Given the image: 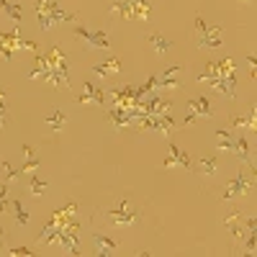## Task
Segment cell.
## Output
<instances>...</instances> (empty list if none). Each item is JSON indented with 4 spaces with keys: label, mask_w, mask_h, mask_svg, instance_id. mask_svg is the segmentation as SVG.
I'll return each instance as SVG.
<instances>
[{
    "label": "cell",
    "mask_w": 257,
    "mask_h": 257,
    "mask_svg": "<svg viewBox=\"0 0 257 257\" xmlns=\"http://www.w3.org/2000/svg\"><path fill=\"white\" fill-rule=\"evenodd\" d=\"M36 16H39V24L41 29H52L54 24H72L75 21V13H67L62 11L54 0H36Z\"/></svg>",
    "instance_id": "1"
},
{
    "label": "cell",
    "mask_w": 257,
    "mask_h": 257,
    "mask_svg": "<svg viewBox=\"0 0 257 257\" xmlns=\"http://www.w3.org/2000/svg\"><path fill=\"white\" fill-rule=\"evenodd\" d=\"M139 216H142V213L134 208V203L128 201V198L118 201V203L108 211V219H111L113 226H132V224L139 221Z\"/></svg>",
    "instance_id": "2"
},
{
    "label": "cell",
    "mask_w": 257,
    "mask_h": 257,
    "mask_svg": "<svg viewBox=\"0 0 257 257\" xmlns=\"http://www.w3.org/2000/svg\"><path fill=\"white\" fill-rule=\"evenodd\" d=\"M75 36L88 49H103V52L111 49V41H108V36H105V31H90L85 26H75Z\"/></svg>",
    "instance_id": "3"
},
{
    "label": "cell",
    "mask_w": 257,
    "mask_h": 257,
    "mask_svg": "<svg viewBox=\"0 0 257 257\" xmlns=\"http://www.w3.org/2000/svg\"><path fill=\"white\" fill-rule=\"evenodd\" d=\"M196 29H198V34H201V39H198L201 47H221V29H219V26L208 29L206 21L198 16V18H196Z\"/></svg>",
    "instance_id": "4"
},
{
    "label": "cell",
    "mask_w": 257,
    "mask_h": 257,
    "mask_svg": "<svg viewBox=\"0 0 257 257\" xmlns=\"http://www.w3.org/2000/svg\"><path fill=\"white\" fill-rule=\"evenodd\" d=\"M24 47V49H34V44H24V41L18 39V34H0V54H3V59H11L13 49Z\"/></svg>",
    "instance_id": "5"
},
{
    "label": "cell",
    "mask_w": 257,
    "mask_h": 257,
    "mask_svg": "<svg viewBox=\"0 0 257 257\" xmlns=\"http://www.w3.org/2000/svg\"><path fill=\"white\" fill-rule=\"evenodd\" d=\"M188 108H190V113H188V121L185 123H193L196 118H211V105H208V100L206 98H193V100H188Z\"/></svg>",
    "instance_id": "6"
},
{
    "label": "cell",
    "mask_w": 257,
    "mask_h": 257,
    "mask_svg": "<svg viewBox=\"0 0 257 257\" xmlns=\"http://www.w3.org/2000/svg\"><path fill=\"white\" fill-rule=\"evenodd\" d=\"M137 3H139V0H113V3H111V13H118L121 18L134 21V16H137Z\"/></svg>",
    "instance_id": "7"
},
{
    "label": "cell",
    "mask_w": 257,
    "mask_h": 257,
    "mask_svg": "<svg viewBox=\"0 0 257 257\" xmlns=\"http://www.w3.org/2000/svg\"><path fill=\"white\" fill-rule=\"evenodd\" d=\"M249 185H252V180L247 178V175H237V178H234V183L226 188V193H224V198L229 201V198H234V196H242V193H247L249 190Z\"/></svg>",
    "instance_id": "8"
},
{
    "label": "cell",
    "mask_w": 257,
    "mask_h": 257,
    "mask_svg": "<svg viewBox=\"0 0 257 257\" xmlns=\"http://www.w3.org/2000/svg\"><path fill=\"white\" fill-rule=\"evenodd\" d=\"M77 100H80V103H95V105H98V103H103V93L95 88L93 82H85V85H82V93L77 95Z\"/></svg>",
    "instance_id": "9"
},
{
    "label": "cell",
    "mask_w": 257,
    "mask_h": 257,
    "mask_svg": "<svg viewBox=\"0 0 257 257\" xmlns=\"http://www.w3.org/2000/svg\"><path fill=\"white\" fill-rule=\"evenodd\" d=\"M93 242H95V249L100 254H116L118 252V242H113L111 237H105V234H95Z\"/></svg>",
    "instance_id": "10"
},
{
    "label": "cell",
    "mask_w": 257,
    "mask_h": 257,
    "mask_svg": "<svg viewBox=\"0 0 257 257\" xmlns=\"http://www.w3.org/2000/svg\"><path fill=\"white\" fill-rule=\"evenodd\" d=\"M147 39H149V44H152V49H155L160 57H162V54H167V52H170V47H173V41H167L162 34H149Z\"/></svg>",
    "instance_id": "11"
},
{
    "label": "cell",
    "mask_w": 257,
    "mask_h": 257,
    "mask_svg": "<svg viewBox=\"0 0 257 257\" xmlns=\"http://www.w3.org/2000/svg\"><path fill=\"white\" fill-rule=\"evenodd\" d=\"M93 72L98 77H105V75H111V72H121V62H118V57H111L105 64H95Z\"/></svg>",
    "instance_id": "12"
},
{
    "label": "cell",
    "mask_w": 257,
    "mask_h": 257,
    "mask_svg": "<svg viewBox=\"0 0 257 257\" xmlns=\"http://www.w3.org/2000/svg\"><path fill=\"white\" fill-rule=\"evenodd\" d=\"M173 165H183V167H190V162H188V157L180 152L178 147H170V157H167V162H165V167H173Z\"/></svg>",
    "instance_id": "13"
},
{
    "label": "cell",
    "mask_w": 257,
    "mask_h": 257,
    "mask_svg": "<svg viewBox=\"0 0 257 257\" xmlns=\"http://www.w3.org/2000/svg\"><path fill=\"white\" fill-rule=\"evenodd\" d=\"M0 6H3V11L8 13V18H13L16 24L21 18H24V11H21V6H16V3H11V0H0Z\"/></svg>",
    "instance_id": "14"
},
{
    "label": "cell",
    "mask_w": 257,
    "mask_h": 257,
    "mask_svg": "<svg viewBox=\"0 0 257 257\" xmlns=\"http://www.w3.org/2000/svg\"><path fill=\"white\" fill-rule=\"evenodd\" d=\"M216 170H219V162L213 160V157H203V160L198 162V173H201V175H213Z\"/></svg>",
    "instance_id": "15"
},
{
    "label": "cell",
    "mask_w": 257,
    "mask_h": 257,
    "mask_svg": "<svg viewBox=\"0 0 257 257\" xmlns=\"http://www.w3.org/2000/svg\"><path fill=\"white\" fill-rule=\"evenodd\" d=\"M231 123L237 126V128H252V126H254V111H249L244 118H242V116H234Z\"/></svg>",
    "instance_id": "16"
},
{
    "label": "cell",
    "mask_w": 257,
    "mask_h": 257,
    "mask_svg": "<svg viewBox=\"0 0 257 257\" xmlns=\"http://www.w3.org/2000/svg\"><path fill=\"white\" fill-rule=\"evenodd\" d=\"M47 123H49L52 128H57V132H59V128H64L67 118H64V113H62V111H54V113H49V116H47Z\"/></svg>",
    "instance_id": "17"
},
{
    "label": "cell",
    "mask_w": 257,
    "mask_h": 257,
    "mask_svg": "<svg viewBox=\"0 0 257 257\" xmlns=\"http://www.w3.org/2000/svg\"><path fill=\"white\" fill-rule=\"evenodd\" d=\"M216 139H219V147L221 149H231V144H234V139L229 137V132H221V128L216 132Z\"/></svg>",
    "instance_id": "18"
},
{
    "label": "cell",
    "mask_w": 257,
    "mask_h": 257,
    "mask_svg": "<svg viewBox=\"0 0 257 257\" xmlns=\"http://www.w3.org/2000/svg\"><path fill=\"white\" fill-rule=\"evenodd\" d=\"M31 190L36 193V196H41V193L47 190V183H36V178H34V183H31Z\"/></svg>",
    "instance_id": "19"
},
{
    "label": "cell",
    "mask_w": 257,
    "mask_h": 257,
    "mask_svg": "<svg viewBox=\"0 0 257 257\" xmlns=\"http://www.w3.org/2000/svg\"><path fill=\"white\" fill-rule=\"evenodd\" d=\"M16 213H18V224H21V226H24V224H26V219H29V216H26V211H24V208H21V206H18V203H16Z\"/></svg>",
    "instance_id": "20"
},
{
    "label": "cell",
    "mask_w": 257,
    "mask_h": 257,
    "mask_svg": "<svg viewBox=\"0 0 257 257\" xmlns=\"http://www.w3.org/2000/svg\"><path fill=\"white\" fill-rule=\"evenodd\" d=\"M244 3H249V0H244Z\"/></svg>",
    "instance_id": "21"
}]
</instances>
